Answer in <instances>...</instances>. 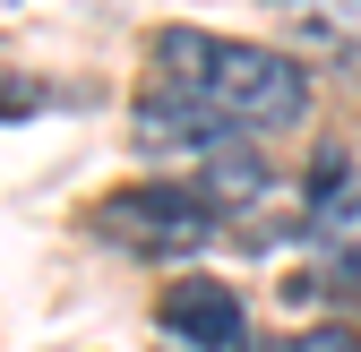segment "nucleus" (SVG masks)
I'll return each instance as SVG.
<instances>
[{
  "instance_id": "3",
  "label": "nucleus",
  "mask_w": 361,
  "mask_h": 352,
  "mask_svg": "<svg viewBox=\"0 0 361 352\" xmlns=\"http://www.w3.org/2000/svg\"><path fill=\"white\" fill-rule=\"evenodd\" d=\"M301 241H310V284H336L361 292V172L327 146L319 172H310V198H301Z\"/></svg>"
},
{
  "instance_id": "2",
  "label": "nucleus",
  "mask_w": 361,
  "mask_h": 352,
  "mask_svg": "<svg viewBox=\"0 0 361 352\" xmlns=\"http://www.w3.org/2000/svg\"><path fill=\"white\" fill-rule=\"evenodd\" d=\"M224 224V206L207 198V181H129L95 206V241H112L121 258H190L207 249Z\"/></svg>"
},
{
  "instance_id": "5",
  "label": "nucleus",
  "mask_w": 361,
  "mask_h": 352,
  "mask_svg": "<svg viewBox=\"0 0 361 352\" xmlns=\"http://www.w3.org/2000/svg\"><path fill=\"white\" fill-rule=\"evenodd\" d=\"M284 26L344 69H361V0H284Z\"/></svg>"
},
{
  "instance_id": "4",
  "label": "nucleus",
  "mask_w": 361,
  "mask_h": 352,
  "mask_svg": "<svg viewBox=\"0 0 361 352\" xmlns=\"http://www.w3.org/2000/svg\"><path fill=\"white\" fill-rule=\"evenodd\" d=\"M155 327H164L180 352H241V344H250V310H241V292L215 284V275H172L164 301H155Z\"/></svg>"
},
{
  "instance_id": "7",
  "label": "nucleus",
  "mask_w": 361,
  "mask_h": 352,
  "mask_svg": "<svg viewBox=\"0 0 361 352\" xmlns=\"http://www.w3.org/2000/svg\"><path fill=\"white\" fill-rule=\"evenodd\" d=\"M276 352H361V335H353L344 318H327V327H301V335L276 344Z\"/></svg>"
},
{
  "instance_id": "6",
  "label": "nucleus",
  "mask_w": 361,
  "mask_h": 352,
  "mask_svg": "<svg viewBox=\"0 0 361 352\" xmlns=\"http://www.w3.org/2000/svg\"><path fill=\"white\" fill-rule=\"evenodd\" d=\"M267 189H276V181H267V163H258L250 146H224V155H207V198H215V206H258Z\"/></svg>"
},
{
  "instance_id": "1",
  "label": "nucleus",
  "mask_w": 361,
  "mask_h": 352,
  "mask_svg": "<svg viewBox=\"0 0 361 352\" xmlns=\"http://www.w3.org/2000/svg\"><path fill=\"white\" fill-rule=\"evenodd\" d=\"M155 61V95L198 103L207 120H224L233 138H267V129H293L310 112V69L267 52L241 34H207V26H164L147 43Z\"/></svg>"
}]
</instances>
